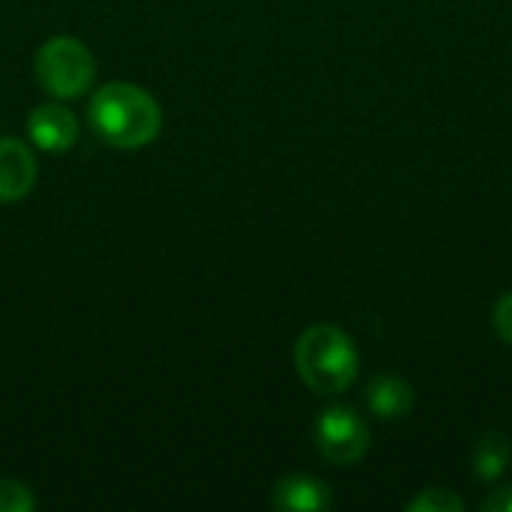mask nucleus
<instances>
[{
    "mask_svg": "<svg viewBox=\"0 0 512 512\" xmlns=\"http://www.w3.org/2000/svg\"><path fill=\"white\" fill-rule=\"evenodd\" d=\"M90 126L105 144L138 150L159 135L162 108L147 90L126 81H111L102 84L90 102Z\"/></svg>",
    "mask_w": 512,
    "mask_h": 512,
    "instance_id": "nucleus-1",
    "label": "nucleus"
},
{
    "mask_svg": "<svg viewBox=\"0 0 512 512\" xmlns=\"http://www.w3.org/2000/svg\"><path fill=\"white\" fill-rule=\"evenodd\" d=\"M294 363L309 390L336 396L354 384L360 357L348 333L333 324H315L297 339Z\"/></svg>",
    "mask_w": 512,
    "mask_h": 512,
    "instance_id": "nucleus-2",
    "label": "nucleus"
},
{
    "mask_svg": "<svg viewBox=\"0 0 512 512\" xmlns=\"http://www.w3.org/2000/svg\"><path fill=\"white\" fill-rule=\"evenodd\" d=\"M36 78L57 99H75L90 90L96 78V60L84 42L72 36H54L36 51Z\"/></svg>",
    "mask_w": 512,
    "mask_h": 512,
    "instance_id": "nucleus-3",
    "label": "nucleus"
},
{
    "mask_svg": "<svg viewBox=\"0 0 512 512\" xmlns=\"http://www.w3.org/2000/svg\"><path fill=\"white\" fill-rule=\"evenodd\" d=\"M315 447L330 465H357L369 450V426L351 408H327L315 420Z\"/></svg>",
    "mask_w": 512,
    "mask_h": 512,
    "instance_id": "nucleus-4",
    "label": "nucleus"
},
{
    "mask_svg": "<svg viewBox=\"0 0 512 512\" xmlns=\"http://www.w3.org/2000/svg\"><path fill=\"white\" fill-rule=\"evenodd\" d=\"M27 132L39 150L63 153L78 138V120H75L72 108H66L60 102H48V105L33 108V114L27 120Z\"/></svg>",
    "mask_w": 512,
    "mask_h": 512,
    "instance_id": "nucleus-5",
    "label": "nucleus"
},
{
    "mask_svg": "<svg viewBox=\"0 0 512 512\" xmlns=\"http://www.w3.org/2000/svg\"><path fill=\"white\" fill-rule=\"evenodd\" d=\"M36 183V159L33 153L15 141V138H3L0 141V201L12 204L21 201Z\"/></svg>",
    "mask_w": 512,
    "mask_h": 512,
    "instance_id": "nucleus-6",
    "label": "nucleus"
},
{
    "mask_svg": "<svg viewBox=\"0 0 512 512\" xmlns=\"http://www.w3.org/2000/svg\"><path fill=\"white\" fill-rule=\"evenodd\" d=\"M333 504L327 483L309 474H291L273 486V507L285 512H321Z\"/></svg>",
    "mask_w": 512,
    "mask_h": 512,
    "instance_id": "nucleus-7",
    "label": "nucleus"
},
{
    "mask_svg": "<svg viewBox=\"0 0 512 512\" xmlns=\"http://www.w3.org/2000/svg\"><path fill=\"white\" fill-rule=\"evenodd\" d=\"M366 402L372 414H378L381 420H405L414 411V390L408 381L396 375H378L369 384Z\"/></svg>",
    "mask_w": 512,
    "mask_h": 512,
    "instance_id": "nucleus-8",
    "label": "nucleus"
},
{
    "mask_svg": "<svg viewBox=\"0 0 512 512\" xmlns=\"http://www.w3.org/2000/svg\"><path fill=\"white\" fill-rule=\"evenodd\" d=\"M471 459H474V471L480 480H498L510 465L512 441L501 432H486L477 438Z\"/></svg>",
    "mask_w": 512,
    "mask_h": 512,
    "instance_id": "nucleus-9",
    "label": "nucleus"
},
{
    "mask_svg": "<svg viewBox=\"0 0 512 512\" xmlns=\"http://www.w3.org/2000/svg\"><path fill=\"white\" fill-rule=\"evenodd\" d=\"M459 510H465V501H462L456 492H450V489H438V486H432V489L420 492V495L408 504V512H459Z\"/></svg>",
    "mask_w": 512,
    "mask_h": 512,
    "instance_id": "nucleus-10",
    "label": "nucleus"
},
{
    "mask_svg": "<svg viewBox=\"0 0 512 512\" xmlns=\"http://www.w3.org/2000/svg\"><path fill=\"white\" fill-rule=\"evenodd\" d=\"M36 498L18 480H0V512H33Z\"/></svg>",
    "mask_w": 512,
    "mask_h": 512,
    "instance_id": "nucleus-11",
    "label": "nucleus"
},
{
    "mask_svg": "<svg viewBox=\"0 0 512 512\" xmlns=\"http://www.w3.org/2000/svg\"><path fill=\"white\" fill-rule=\"evenodd\" d=\"M495 327L501 333V339L512 345V294H504L495 306Z\"/></svg>",
    "mask_w": 512,
    "mask_h": 512,
    "instance_id": "nucleus-12",
    "label": "nucleus"
},
{
    "mask_svg": "<svg viewBox=\"0 0 512 512\" xmlns=\"http://www.w3.org/2000/svg\"><path fill=\"white\" fill-rule=\"evenodd\" d=\"M483 510L512 512V486H504V489H498L495 495H489L486 504H483Z\"/></svg>",
    "mask_w": 512,
    "mask_h": 512,
    "instance_id": "nucleus-13",
    "label": "nucleus"
}]
</instances>
